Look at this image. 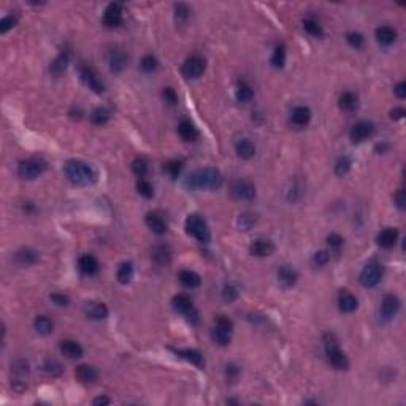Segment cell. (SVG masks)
<instances>
[{"mask_svg": "<svg viewBox=\"0 0 406 406\" xmlns=\"http://www.w3.org/2000/svg\"><path fill=\"white\" fill-rule=\"evenodd\" d=\"M224 183V178L221 175L219 170L216 168H200L197 172L190 173L186 178V187L189 189H199V190H213V189H219Z\"/></svg>", "mask_w": 406, "mask_h": 406, "instance_id": "cell-1", "label": "cell"}, {"mask_svg": "<svg viewBox=\"0 0 406 406\" xmlns=\"http://www.w3.org/2000/svg\"><path fill=\"white\" fill-rule=\"evenodd\" d=\"M63 172H66V176L69 180L76 186H92L97 181L95 170L83 160H67L66 165H63Z\"/></svg>", "mask_w": 406, "mask_h": 406, "instance_id": "cell-2", "label": "cell"}, {"mask_svg": "<svg viewBox=\"0 0 406 406\" xmlns=\"http://www.w3.org/2000/svg\"><path fill=\"white\" fill-rule=\"evenodd\" d=\"M324 349H326L327 359L336 370H348L349 368V359L348 355L339 349V343L335 333L327 332L324 335Z\"/></svg>", "mask_w": 406, "mask_h": 406, "instance_id": "cell-3", "label": "cell"}, {"mask_svg": "<svg viewBox=\"0 0 406 406\" xmlns=\"http://www.w3.org/2000/svg\"><path fill=\"white\" fill-rule=\"evenodd\" d=\"M186 232L200 243H209L211 232L206 221L200 215H190L186 219Z\"/></svg>", "mask_w": 406, "mask_h": 406, "instance_id": "cell-4", "label": "cell"}, {"mask_svg": "<svg viewBox=\"0 0 406 406\" xmlns=\"http://www.w3.org/2000/svg\"><path fill=\"white\" fill-rule=\"evenodd\" d=\"M46 170V162L40 157H29L18 164V175L23 180H35Z\"/></svg>", "mask_w": 406, "mask_h": 406, "instance_id": "cell-5", "label": "cell"}, {"mask_svg": "<svg viewBox=\"0 0 406 406\" xmlns=\"http://www.w3.org/2000/svg\"><path fill=\"white\" fill-rule=\"evenodd\" d=\"M384 276V267L379 262H370L360 271L359 281L364 287H375L381 283Z\"/></svg>", "mask_w": 406, "mask_h": 406, "instance_id": "cell-6", "label": "cell"}, {"mask_svg": "<svg viewBox=\"0 0 406 406\" xmlns=\"http://www.w3.org/2000/svg\"><path fill=\"white\" fill-rule=\"evenodd\" d=\"M172 305H173V310L176 313L186 316L187 320H190L194 324L199 322V313L196 310V306H194L190 297H187L186 294H178V295H175Z\"/></svg>", "mask_w": 406, "mask_h": 406, "instance_id": "cell-7", "label": "cell"}, {"mask_svg": "<svg viewBox=\"0 0 406 406\" xmlns=\"http://www.w3.org/2000/svg\"><path fill=\"white\" fill-rule=\"evenodd\" d=\"M206 70V60L200 56H192L189 57L181 67V73L187 79H197L203 75Z\"/></svg>", "mask_w": 406, "mask_h": 406, "instance_id": "cell-8", "label": "cell"}, {"mask_svg": "<svg viewBox=\"0 0 406 406\" xmlns=\"http://www.w3.org/2000/svg\"><path fill=\"white\" fill-rule=\"evenodd\" d=\"M230 194L237 200H252L255 197V186L248 180H235L230 186Z\"/></svg>", "mask_w": 406, "mask_h": 406, "instance_id": "cell-9", "label": "cell"}, {"mask_svg": "<svg viewBox=\"0 0 406 406\" xmlns=\"http://www.w3.org/2000/svg\"><path fill=\"white\" fill-rule=\"evenodd\" d=\"M79 75H81V79H83V83L91 89L94 91L95 94H102L105 91V86L102 83V79L97 75L95 69L91 67V66H83L79 70Z\"/></svg>", "mask_w": 406, "mask_h": 406, "instance_id": "cell-10", "label": "cell"}, {"mask_svg": "<svg viewBox=\"0 0 406 406\" xmlns=\"http://www.w3.org/2000/svg\"><path fill=\"white\" fill-rule=\"evenodd\" d=\"M400 306H401V303H400V298L397 295H394V294L384 295V298L381 302V308H379L381 317L384 320L394 319L398 314V311H400Z\"/></svg>", "mask_w": 406, "mask_h": 406, "instance_id": "cell-11", "label": "cell"}, {"mask_svg": "<svg viewBox=\"0 0 406 406\" xmlns=\"http://www.w3.org/2000/svg\"><path fill=\"white\" fill-rule=\"evenodd\" d=\"M375 134V124L370 121H359L355 122L349 132V137L354 143H362Z\"/></svg>", "mask_w": 406, "mask_h": 406, "instance_id": "cell-12", "label": "cell"}, {"mask_svg": "<svg viewBox=\"0 0 406 406\" xmlns=\"http://www.w3.org/2000/svg\"><path fill=\"white\" fill-rule=\"evenodd\" d=\"M122 5L119 2H111L103 13V24L106 27H118L122 24Z\"/></svg>", "mask_w": 406, "mask_h": 406, "instance_id": "cell-13", "label": "cell"}, {"mask_svg": "<svg viewBox=\"0 0 406 406\" xmlns=\"http://www.w3.org/2000/svg\"><path fill=\"white\" fill-rule=\"evenodd\" d=\"M144 222H146V225H148V229L156 235H165L168 230V225H167L165 219L159 216L157 213H148L144 218Z\"/></svg>", "mask_w": 406, "mask_h": 406, "instance_id": "cell-14", "label": "cell"}, {"mask_svg": "<svg viewBox=\"0 0 406 406\" xmlns=\"http://www.w3.org/2000/svg\"><path fill=\"white\" fill-rule=\"evenodd\" d=\"M359 306V300L355 298V295H352L349 290H341L338 294V308L339 311L343 313H354Z\"/></svg>", "mask_w": 406, "mask_h": 406, "instance_id": "cell-15", "label": "cell"}, {"mask_svg": "<svg viewBox=\"0 0 406 406\" xmlns=\"http://www.w3.org/2000/svg\"><path fill=\"white\" fill-rule=\"evenodd\" d=\"M249 252L255 257H268L274 252V245L270 240L259 238L249 246Z\"/></svg>", "mask_w": 406, "mask_h": 406, "instance_id": "cell-16", "label": "cell"}, {"mask_svg": "<svg viewBox=\"0 0 406 406\" xmlns=\"http://www.w3.org/2000/svg\"><path fill=\"white\" fill-rule=\"evenodd\" d=\"M78 267L81 270V273H84V274H95V273H99L100 270V264L99 261H97V257L92 255V254H84V255H81L79 257V261H78Z\"/></svg>", "mask_w": 406, "mask_h": 406, "instance_id": "cell-17", "label": "cell"}, {"mask_svg": "<svg viewBox=\"0 0 406 406\" xmlns=\"http://www.w3.org/2000/svg\"><path fill=\"white\" fill-rule=\"evenodd\" d=\"M108 62L113 73H121L127 66V56L122 50H111L108 54Z\"/></svg>", "mask_w": 406, "mask_h": 406, "instance_id": "cell-18", "label": "cell"}, {"mask_svg": "<svg viewBox=\"0 0 406 406\" xmlns=\"http://www.w3.org/2000/svg\"><path fill=\"white\" fill-rule=\"evenodd\" d=\"M398 240V230L392 229V227H387V229L381 230L376 237L378 245L384 249H391L395 246V243Z\"/></svg>", "mask_w": 406, "mask_h": 406, "instance_id": "cell-19", "label": "cell"}, {"mask_svg": "<svg viewBox=\"0 0 406 406\" xmlns=\"http://www.w3.org/2000/svg\"><path fill=\"white\" fill-rule=\"evenodd\" d=\"M60 352L69 357V359H79V357H83L84 354V349L83 346H81L79 343H76V341L73 339H63L60 341Z\"/></svg>", "mask_w": 406, "mask_h": 406, "instance_id": "cell-20", "label": "cell"}, {"mask_svg": "<svg viewBox=\"0 0 406 406\" xmlns=\"http://www.w3.org/2000/svg\"><path fill=\"white\" fill-rule=\"evenodd\" d=\"M84 313L89 319H94V320H102V319H106L108 317V308L105 303H100V302H91L86 305L84 308Z\"/></svg>", "mask_w": 406, "mask_h": 406, "instance_id": "cell-21", "label": "cell"}, {"mask_svg": "<svg viewBox=\"0 0 406 406\" xmlns=\"http://www.w3.org/2000/svg\"><path fill=\"white\" fill-rule=\"evenodd\" d=\"M375 35H376V40L378 43H381L382 46H391L395 43L398 34H397V30L391 26H381L376 29L375 32Z\"/></svg>", "mask_w": 406, "mask_h": 406, "instance_id": "cell-22", "label": "cell"}, {"mask_svg": "<svg viewBox=\"0 0 406 406\" xmlns=\"http://www.w3.org/2000/svg\"><path fill=\"white\" fill-rule=\"evenodd\" d=\"M69 62H70V54H69V51H66V50H62L59 54H57V57L51 62V67H50V72H51V75H54L56 78L57 76H60L63 72L67 70V67H69Z\"/></svg>", "mask_w": 406, "mask_h": 406, "instance_id": "cell-23", "label": "cell"}, {"mask_svg": "<svg viewBox=\"0 0 406 406\" xmlns=\"http://www.w3.org/2000/svg\"><path fill=\"white\" fill-rule=\"evenodd\" d=\"M290 121L294 125L297 127H305L310 124L311 121V110L308 108V106H295L294 111H292V116H290Z\"/></svg>", "mask_w": 406, "mask_h": 406, "instance_id": "cell-24", "label": "cell"}, {"mask_svg": "<svg viewBox=\"0 0 406 406\" xmlns=\"http://www.w3.org/2000/svg\"><path fill=\"white\" fill-rule=\"evenodd\" d=\"M338 105L339 108L346 111V113H352L355 111L357 108H359V95L354 94V92H343L339 95V100H338Z\"/></svg>", "mask_w": 406, "mask_h": 406, "instance_id": "cell-25", "label": "cell"}, {"mask_svg": "<svg viewBox=\"0 0 406 406\" xmlns=\"http://www.w3.org/2000/svg\"><path fill=\"white\" fill-rule=\"evenodd\" d=\"M278 281L283 287L289 289L292 286H295V283L298 281V273L294 268L284 265L278 270Z\"/></svg>", "mask_w": 406, "mask_h": 406, "instance_id": "cell-26", "label": "cell"}, {"mask_svg": "<svg viewBox=\"0 0 406 406\" xmlns=\"http://www.w3.org/2000/svg\"><path fill=\"white\" fill-rule=\"evenodd\" d=\"M235 151L238 157L248 160V159H252L255 154V144L249 138H241L235 143Z\"/></svg>", "mask_w": 406, "mask_h": 406, "instance_id": "cell-27", "label": "cell"}, {"mask_svg": "<svg viewBox=\"0 0 406 406\" xmlns=\"http://www.w3.org/2000/svg\"><path fill=\"white\" fill-rule=\"evenodd\" d=\"M175 352H176V355H180L181 359L190 362L192 365H196L199 368H203L205 367V359H203L202 352H199L196 349H176Z\"/></svg>", "mask_w": 406, "mask_h": 406, "instance_id": "cell-28", "label": "cell"}, {"mask_svg": "<svg viewBox=\"0 0 406 406\" xmlns=\"http://www.w3.org/2000/svg\"><path fill=\"white\" fill-rule=\"evenodd\" d=\"M178 132H180V137L184 140V141H196L199 138V131L197 127L194 125L190 121L187 119H183L178 125Z\"/></svg>", "mask_w": 406, "mask_h": 406, "instance_id": "cell-29", "label": "cell"}, {"mask_svg": "<svg viewBox=\"0 0 406 406\" xmlns=\"http://www.w3.org/2000/svg\"><path fill=\"white\" fill-rule=\"evenodd\" d=\"M178 280H180V283L189 289H196L202 284V278H200V274L196 273V271H192V270H181L180 274H178Z\"/></svg>", "mask_w": 406, "mask_h": 406, "instance_id": "cell-30", "label": "cell"}, {"mask_svg": "<svg viewBox=\"0 0 406 406\" xmlns=\"http://www.w3.org/2000/svg\"><path fill=\"white\" fill-rule=\"evenodd\" d=\"M235 95H237L238 102L249 103L252 100V97H254V91H252L251 84L246 83V81H238L237 89H235Z\"/></svg>", "mask_w": 406, "mask_h": 406, "instance_id": "cell-31", "label": "cell"}, {"mask_svg": "<svg viewBox=\"0 0 406 406\" xmlns=\"http://www.w3.org/2000/svg\"><path fill=\"white\" fill-rule=\"evenodd\" d=\"M75 375L76 378L81 381V382H94L97 379V376H99V373H97V370L91 365H79L76 367V371H75Z\"/></svg>", "mask_w": 406, "mask_h": 406, "instance_id": "cell-32", "label": "cell"}, {"mask_svg": "<svg viewBox=\"0 0 406 406\" xmlns=\"http://www.w3.org/2000/svg\"><path fill=\"white\" fill-rule=\"evenodd\" d=\"M14 259L19 265H34L38 261V254L30 248H23L16 252Z\"/></svg>", "mask_w": 406, "mask_h": 406, "instance_id": "cell-33", "label": "cell"}, {"mask_svg": "<svg viewBox=\"0 0 406 406\" xmlns=\"http://www.w3.org/2000/svg\"><path fill=\"white\" fill-rule=\"evenodd\" d=\"M34 327L40 335H50L54 330V322L48 316H37L34 320Z\"/></svg>", "mask_w": 406, "mask_h": 406, "instance_id": "cell-34", "label": "cell"}, {"mask_svg": "<svg viewBox=\"0 0 406 406\" xmlns=\"http://www.w3.org/2000/svg\"><path fill=\"white\" fill-rule=\"evenodd\" d=\"M151 257H153V261H154L156 264H159V265H165V264L170 262V259H172V251H170L167 246L160 245V246H156V248L153 249Z\"/></svg>", "mask_w": 406, "mask_h": 406, "instance_id": "cell-35", "label": "cell"}, {"mask_svg": "<svg viewBox=\"0 0 406 406\" xmlns=\"http://www.w3.org/2000/svg\"><path fill=\"white\" fill-rule=\"evenodd\" d=\"M116 278L121 284H129L134 278V265L131 262L121 264L118 268V273H116Z\"/></svg>", "mask_w": 406, "mask_h": 406, "instance_id": "cell-36", "label": "cell"}, {"mask_svg": "<svg viewBox=\"0 0 406 406\" xmlns=\"http://www.w3.org/2000/svg\"><path fill=\"white\" fill-rule=\"evenodd\" d=\"M211 338L216 345L219 346H227L230 345V339H232V332H227V330H222L219 327H213L211 330Z\"/></svg>", "mask_w": 406, "mask_h": 406, "instance_id": "cell-37", "label": "cell"}, {"mask_svg": "<svg viewBox=\"0 0 406 406\" xmlns=\"http://www.w3.org/2000/svg\"><path fill=\"white\" fill-rule=\"evenodd\" d=\"M11 371H13V375H14L13 379L24 381L26 376L29 375V371H30V370H29V364H27L26 360H23V359L16 360V362L11 364Z\"/></svg>", "mask_w": 406, "mask_h": 406, "instance_id": "cell-38", "label": "cell"}, {"mask_svg": "<svg viewBox=\"0 0 406 406\" xmlns=\"http://www.w3.org/2000/svg\"><path fill=\"white\" fill-rule=\"evenodd\" d=\"M183 167H184L183 162H181V160H176V159L168 160V162H165V164H164V170H165V173L172 178V180H176V178L181 175Z\"/></svg>", "mask_w": 406, "mask_h": 406, "instance_id": "cell-39", "label": "cell"}, {"mask_svg": "<svg viewBox=\"0 0 406 406\" xmlns=\"http://www.w3.org/2000/svg\"><path fill=\"white\" fill-rule=\"evenodd\" d=\"M286 63V46L278 45L274 48V51L271 54V66L274 69H283Z\"/></svg>", "mask_w": 406, "mask_h": 406, "instance_id": "cell-40", "label": "cell"}, {"mask_svg": "<svg viewBox=\"0 0 406 406\" xmlns=\"http://www.w3.org/2000/svg\"><path fill=\"white\" fill-rule=\"evenodd\" d=\"M303 27H305V30L308 32V34L313 35V37L320 38V37L324 35V29H322V26H320L319 21H316L314 18H306V19H303Z\"/></svg>", "mask_w": 406, "mask_h": 406, "instance_id": "cell-41", "label": "cell"}, {"mask_svg": "<svg viewBox=\"0 0 406 406\" xmlns=\"http://www.w3.org/2000/svg\"><path fill=\"white\" fill-rule=\"evenodd\" d=\"M91 121L95 125H105L110 121V111L106 108H95V110H92Z\"/></svg>", "mask_w": 406, "mask_h": 406, "instance_id": "cell-42", "label": "cell"}, {"mask_svg": "<svg viewBox=\"0 0 406 406\" xmlns=\"http://www.w3.org/2000/svg\"><path fill=\"white\" fill-rule=\"evenodd\" d=\"M137 192L144 199H153L154 197V187H153V184L148 180H144V178H140V180L137 181Z\"/></svg>", "mask_w": 406, "mask_h": 406, "instance_id": "cell-43", "label": "cell"}, {"mask_svg": "<svg viewBox=\"0 0 406 406\" xmlns=\"http://www.w3.org/2000/svg\"><path fill=\"white\" fill-rule=\"evenodd\" d=\"M140 67H141V70L146 72V73H153V72H156L157 67H159V60H157V57L153 56V54H146V56L141 59V62H140Z\"/></svg>", "mask_w": 406, "mask_h": 406, "instance_id": "cell-44", "label": "cell"}, {"mask_svg": "<svg viewBox=\"0 0 406 406\" xmlns=\"http://www.w3.org/2000/svg\"><path fill=\"white\" fill-rule=\"evenodd\" d=\"M351 165L352 162L348 156H341L338 160H336V165H335V173L336 176H346L351 170Z\"/></svg>", "mask_w": 406, "mask_h": 406, "instance_id": "cell-45", "label": "cell"}, {"mask_svg": "<svg viewBox=\"0 0 406 406\" xmlns=\"http://www.w3.org/2000/svg\"><path fill=\"white\" fill-rule=\"evenodd\" d=\"M132 172L138 176V178H144L146 175H148L149 172V164H148V160L146 159H135L132 162Z\"/></svg>", "mask_w": 406, "mask_h": 406, "instance_id": "cell-46", "label": "cell"}, {"mask_svg": "<svg viewBox=\"0 0 406 406\" xmlns=\"http://www.w3.org/2000/svg\"><path fill=\"white\" fill-rule=\"evenodd\" d=\"M346 41L355 48V50H360V48L365 45V37L360 34V32H349V34L346 35Z\"/></svg>", "mask_w": 406, "mask_h": 406, "instance_id": "cell-47", "label": "cell"}, {"mask_svg": "<svg viewBox=\"0 0 406 406\" xmlns=\"http://www.w3.org/2000/svg\"><path fill=\"white\" fill-rule=\"evenodd\" d=\"M190 16V10L186 4H178L175 5V19L176 23H186Z\"/></svg>", "mask_w": 406, "mask_h": 406, "instance_id": "cell-48", "label": "cell"}, {"mask_svg": "<svg viewBox=\"0 0 406 406\" xmlns=\"http://www.w3.org/2000/svg\"><path fill=\"white\" fill-rule=\"evenodd\" d=\"M238 297H240V292H238V289L235 286H232V284H225L224 286V289H222V298H224V302L232 303Z\"/></svg>", "mask_w": 406, "mask_h": 406, "instance_id": "cell-49", "label": "cell"}, {"mask_svg": "<svg viewBox=\"0 0 406 406\" xmlns=\"http://www.w3.org/2000/svg\"><path fill=\"white\" fill-rule=\"evenodd\" d=\"M43 370L51 376H59L62 375V365L56 360H46L43 365Z\"/></svg>", "mask_w": 406, "mask_h": 406, "instance_id": "cell-50", "label": "cell"}, {"mask_svg": "<svg viewBox=\"0 0 406 406\" xmlns=\"http://www.w3.org/2000/svg\"><path fill=\"white\" fill-rule=\"evenodd\" d=\"M329 261H330V252L326 251V249L317 251V252L313 255V264H314L316 267H324V265H327Z\"/></svg>", "mask_w": 406, "mask_h": 406, "instance_id": "cell-51", "label": "cell"}, {"mask_svg": "<svg viewBox=\"0 0 406 406\" xmlns=\"http://www.w3.org/2000/svg\"><path fill=\"white\" fill-rule=\"evenodd\" d=\"M327 245H329L330 249L339 251L341 248H343V245H345V240H343V237H339L338 233H330L327 237Z\"/></svg>", "mask_w": 406, "mask_h": 406, "instance_id": "cell-52", "label": "cell"}, {"mask_svg": "<svg viewBox=\"0 0 406 406\" xmlns=\"http://www.w3.org/2000/svg\"><path fill=\"white\" fill-rule=\"evenodd\" d=\"M18 24V18L16 16H5V18L0 21V34H7L10 29H13Z\"/></svg>", "mask_w": 406, "mask_h": 406, "instance_id": "cell-53", "label": "cell"}, {"mask_svg": "<svg viewBox=\"0 0 406 406\" xmlns=\"http://www.w3.org/2000/svg\"><path fill=\"white\" fill-rule=\"evenodd\" d=\"M50 298L57 306H69V303H70V297L67 294H62V292H54V294H51Z\"/></svg>", "mask_w": 406, "mask_h": 406, "instance_id": "cell-54", "label": "cell"}, {"mask_svg": "<svg viewBox=\"0 0 406 406\" xmlns=\"http://www.w3.org/2000/svg\"><path fill=\"white\" fill-rule=\"evenodd\" d=\"M162 95H164V100L168 103V105H176L178 102V95L175 92L173 88H164V91H162Z\"/></svg>", "mask_w": 406, "mask_h": 406, "instance_id": "cell-55", "label": "cell"}, {"mask_svg": "<svg viewBox=\"0 0 406 406\" xmlns=\"http://www.w3.org/2000/svg\"><path fill=\"white\" fill-rule=\"evenodd\" d=\"M238 375H240V368H238V365H235V364H229L225 367V376L229 378V379H235V378H238Z\"/></svg>", "mask_w": 406, "mask_h": 406, "instance_id": "cell-56", "label": "cell"}, {"mask_svg": "<svg viewBox=\"0 0 406 406\" xmlns=\"http://www.w3.org/2000/svg\"><path fill=\"white\" fill-rule=\"evenodd\" d=\"M254 222H255V215H243L240 219V224L245 230H248Z\"/></svg>", "mask_w": 406, "mask_h": 406, "instance_id": "cell-57", "label": "cell"}, {"mask_svg": "<svg viewBox=\"0 0 406 406\" xmlns=\"http://www.w3.org/2000/svg\"><path fill=\"white\" fill-rule=\"evenodd\" d=\"M394 200H395V205L400 208V209H404V203H406V194H404V189H398V192L395 194V197H394Z\"/></svg>", "mask_w": 406, "mask_h": 406, "instance_id": "cell-58", "label": "cell"}, {"mask_svg": "<svg viewBox=\"0 0 406 406\" xmlns=\"http://www.w3.org/2000/svg\"><path fill=\"white\" fill-rule=\"evenodd\" d=\"M394 92H395V95L398 97V99H404V97H406V83H404V81H400V83L395 86Z\"/></svg>", "mask_w": 406, "mask_h": 406, "instance_id": "cell-59", "label": "cell"}, {"mask_svg": "<svg viewBox=\"0 0 406 406\" xmlns=\"http://www.w3.org/2000/svg\"><path fill=\"white\" fill-rule=\"evenodd\" d=\"M404 115H406L404 108L398 106V108H394V110L391 111V119H394V121H398V119H403V118H404Z\"/></svg>", "mask_w": 406, "mask_h": 406, "instance_id": "cell-60", "label": "cell"}, {"mask_svg": "<svg viewBox=\"0 0 406 406\" xmlns=\"http://www.w3.org/2000/svg\"><path fill=\"white\" fill-rule=\"evenodd\" d=\"M110 401H111V400H110L108 397H97V398H94L92 403H94L95 406H100V404H110Z\"/></svg>", "mask_w": 406, "mask_h": 406, "instance_id": "cell-61", "label": "cell"}]
</instances>
